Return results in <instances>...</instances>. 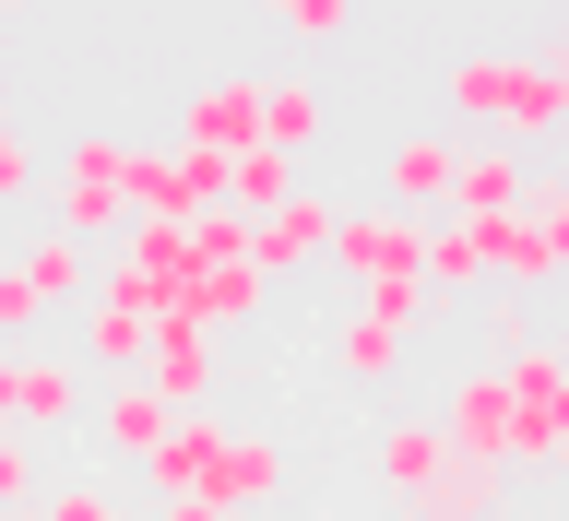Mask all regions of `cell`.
<instances>
[{"instance_id": "1f68e13d", "label": "cell", "mask_w": 569, "mask_h": 521, "mask_svg": "<svg viewBox=\"0 0 569 521\" xmlns=\"http://www.w3.org/2000/svg\"><path fill=\"white\" fill-rule=\"evenodd\" d=\"M154 521H226V510H213V498H167Z\"/></svg>"}, {"instance_id": "7c38bea8", "label": "cell", "mask_w": 569, "mask_h": 521, "mask_svg": "<svg viewBox=\"0 0 569 521\" xmlns=\"http://www.w3.org/2000/svg\"><path fill=\"white\" fill-rule=\"evenodd\" d=\"M332 226H345V202H320V190H297L284 213H261L249 226V261H261V284L309 273V261H332Z\"/></svg>"}, {"instance_id": "4fadbf2b", "label": "cell", "mask_w": 569, "mask_h": 521, "mask_svg": "<svg viewBox=\"0 0 569 521\" xmlns=\"http://www.w3.org/2000/svg\"><path fill=\"white\" fill-rule=\"evenodd\" d=\"M451 213H462V226H510V213H533V167L510 154V142H462Z\"/></svg>"}, {"instance_id": "44dd1931", "label": "cell", "mask_w": 569, "mask_h": 521, "mask_svg": "<svg viewBox=\"0 0 569 521\" xmlns=\"http://www.w3.org/2000/svg\"><path fill=\"white\" fill-rule=\"evenodd\" d=\"M487 284H510V297H522V284H569V261L546 249L533 213H510V226H487Z\"/></svg>"}, {"instance_id": "8fae6325", "label": "cell", "mask_w": 569, "mask_h": 521, "mask_svg": "<svg viewBox=\"0 0 569 521\" xmlns=\"http://www.w3.org/2000/svg\"><path fill=\"white\" fill-rule=\"evenodd\" d=\"M451 178H462V142L451 131H391V154H380V202L391 213L439 226V213H451Z\"/></svg>"}, {"instance_id": "d6986e66", "label": "cell", "mask_w": 569, "mask_h": 521, "mask_svg": "<svg viewBox=\"0 0 569 521\" xmlns=\"http://www.w3.org/2000/svg\"><path fill=\"white\" fill-rule=\"evenodd\" d=\"M83 415H96V439H107V451H119V462H154V451H167V403H154V391H142V380H107L96 391V403H83Z\"/></svg>"}, {"instance_id": "cb8c5ba5", "label": "cell", "mask_w": 569, "mask_h": 521, "mask_svg": "<svg viewBox=\"0 0 569 521\" xmlns=\"http://www.w3.org/2000/svg\"><path fill=\"white\" fill-rule=\"evenodd\" d=\"M427 284H487V226L439 213V226H427Z\"/></svg>"}, {"instance_id": "83f0119b", "label": "cell", "mask_w": 569, "mask_h": 521, "mask_svg": "<svg viewBox=\"0 0 569 521\" xmlns=\"http://www.w3.org/2000/svg\"><path fill=\"white\" fill-rule=\"evenodd\" d=\"M36 498H48V487H36V439H12V427H0V521L36 510Z\"/></svg>"}, {"instance_id": "e0dca14e", "label": "cell", "mask_w": 569, "mask_h": 521, "mask_svg": "<svg viewBox=\"0 0 569 521\" xmlns=\"http://www.w3.org/2000/svg\"><path fill=\"white\" fill-rule=\"evenodd\" d=\"M320 131H332V96H320L309 71H261V142L309 167V142H320Z\"/></svg>"}, {"instance_id": "9c48e42d", "label": "cell", "mask_w": 569, "mask_h": 521, "mask_svg": "<svg viewBox=\"0 0 569 521\" xmlns=\"http://www.w3.org/2000/svg\"><path fill=\"white\" fill-rule=\"evenodd\" d=\"M202 213H226V154H190V142L142 154V178H131V226H202Z\"/></svg>"}, {"instance_id": "30bf717a", "label": "cell", "mask_w": 569, "mask_h": 521, "mask_svg": "<svg viewBox=\"0 0 569 521\" xmlns=\"http://www.w3.org/2000/svg\"><path fill=\"white\" fill-rule=\"evenodd\" d=\"M439 439H451L462 462H498V474H510V380H498V355L439 380Z\"/></svg>"}, {"instance_id": "ffe728a7", "label": "cell", "mask_w": 569, "mask_h": 521, "mask_svg": "<svg viewBox=\"0 0 569 521\" xmlns=\"http://www.w3.org/2000/svg\"><path fill=\"white\" fill-rule=\"evenodd\" d=\"M261 309H273V284H261V261H213V273H190V320H202L213 344H226V332H249Z\"/></svg>"}, {"instance_id": "484cf974", "label": "cell", "mask_w": 569, "mask_h": 521, "mask_svg": "<svg viewBox=\"0 0 569 521\" xmlns=\"http://www.w3.org/2000/svg\"><path fill=\"white\" fill-rule=\"evenodd\" d=\"M36 320H48V297H36V273L12 261V249H0V344H24Z\"/></svg>"}, {"instance_id": "6da1fadb", "label": "cell", "mask_w": 569, "mask_h": 521, "mask_svg": "<svg viewBox=\"0 0 569 521\" xmlns=\"http://www.w3.org/2000/svg\"><path fill=\"white\" fill-rule=\"evenodd\" d=\"M439 107L451 119H475V131H498L510 154L522 142H546L569 119V96L533 71V48H462V60H439Z\"/></svg>"}, {"instance_id": "7402d4cb", "label": "cell", "mask_w": 569, "mask_h": 521, "mask_svg": "<svg viewBox=\"0 0 569 521\" xmlns=\"http://www.w3.org/2000/svg\"><path fill=\"white\" fill-rule=\"evenodd\" d=\"M12 261L36 273V297H48V309H60V297H96V249H83V238H60V226H36Z\"/></svg>"}, {"instance_id": "5bb4252c", "label": "cell", "mask_w": 569, "mask_h": 521, "mask_svg": "<svg viewBox=\"0 0 569 521\" xmlns=\"http://www.w3.org/2000/svg\"><path fill=\"white\" fill-rule=\"evenodd\" d=\"M142 355H154V309H131V297H83V344H71V368H96L107 380H142Z\"/></svg>"}, {"instance_id": "3957f363", "label": "cell", "mask_w": 569, "mask_h": 521, "mask_svg": "<svg viewBox=\"0 0 569 521\" xmlns=\"http://www.w3.org/2000/svg\"><path fill=\"white\" fill-rule=\"evenodd\" d=\"M510 380V462H569V344H510L498 355Z\"/></svg>"}, {"instance_id": "277c9868", "label": "cell", "mask_w": 569, "mask_h": 521, "mask_svg": "<svg viewBox=\"0 0 569 521\" xmlns=\"http://www.w3.org/2000/svg\"><path fill=\"white\" fill-rule=\"evenodd\" d=\"M332 273L356 284V297H391V284H427V226L391 202H356L345 226H332Z\"/></svg>"}, {"instance_id": "5b68a950", "label": "cell", "mask_w": 569, "mask_h": 521, "mask_svg": "<svg viewBox=\"0 0 569 521\" xmlns=\"http://www.w3.org/2000/svg\"><path fill=\"white\" fill-rule=\"evenodd\" d=\"M83 368L71 355H48V344H0V427L12 439H60V427H83Z\"/></svg>"}, {"instance_id": "4dcf8cb0", "label": "cell", "mask_w": 569, "mask_h": 521, "mask_svg": "<svg viewBox=\"0 0 569 521\" xmlns=\"http://www.w3.org/2000/svg\"><path fill=\"white\" fill-rule=\"evenodd\" d=\"M533 71H546V83H558V96H569V24L546 36V48H533Z\"/></svg>"}, {"instance_id": "f1b7e54d", "label": "cell", "mask_w": 569, "mask_h": 521, "mask_svg": "<svg viewBox=\"0 0 569 521\" xmlns=\"http://www.w3.org/2000/svg\"><path fill=\"white\" fill-rule=\"evenodd\" d=\"M284 36H297V48H332V36H356V12L345 0H284Z\"/></svg>"}, {"instance_id": "ba28073f", "label": "cell", "mask_w": 569, "mask_h": 521, "mask_svg": "<svg viewBox=\"0 0 569 521\" xmlns=\"http://www.w3.org/2000/svg\"><path fill=\"white\" fill-rule=\"evenodd\" d=\"M213 380H226V344H213L190 309L154 320V355H142V391L167 403V415H213Z\"/></svg>"}, {"instance_id": "4316f807", "label": "cell", "mask_w": 569, "mask_h": 521, "mask_svg": "<svg viewBox=\"0 0 569 521\" xmlns=\"http://www.w3.org/2000/svg\"><path fill=\"white\" fill-rule=\"evenodd\" d=\"M36 142H24V119H12V107H0V202H36Z\"/></svg>"}, {"instance_id": "ac0fdd59", "label": "cell", "mask_w": 569, "mask_h": 521, "mask_svg": "<svg viewBox=\"0 0 569 521\" xmlns=\"http://www.w3.org/2000/svg\"><path fill=\"white\" fill-rule=\"evenodd\" d=\"M226 439H238L226 415H178V427H167V451L142 462V487H154V510H167V498H202V474H213V451H226Z\"/></svg>"}, {"instance_id": "8992f818", "label": "cell", "mask_w": 569, "mask_h": 521, "mask_svg": "<svg viewBox=\"0 0 569 521\" xmlns=\"http://www.w3.org/2000/svg\"><path fill=\"white\" fill-rule=\"evenodd\" d=\"M416 320H427V284H391V297H356L332 320V368L345 380H391L403 355H416Z\"/></svg>"}, {"instance_id": "2e32d148", "label": "cell", "mask_w": 569, "mask_h": 521, "mask_svg": "<svg viewBox=\"0 0 569 521\" xmlns=\"http://www.w3.org/2000/svg\"><path fill=\"white\" fill-rule=\"evenodd\" d=\"M368 462H380V487L403 498V510H416V498L439 487V474H451V439H439V415H391L380 439H368Z\"/></svg>"}, {"instance_id": "603a6c76", "label": "cell", "mask_w": 569, "mask_h": 521, "mask_svg": "<svg viewBox=\"0 0 569 521\" xmlns=\"http://www.w3.org/2000/svg\"><path fill=\"white\" fill-rule=\"evenodd\" d=\"M416 521H498V462H462L451 451V474L416 498Z\"/></svg>"}, {"instance_id": "9a60e30c", "label": "cell", "mask_w": 569, "mask_h": 521, "mask_svg": "<svg viewBox=\"0 0 569 521\" xmlns=\"http://www.w3.org/2000/svg\"><path fill=\"white\" fill-rule=\"evenodd\" d=\"M284 474H297V462H284V439H249V427H238V439L213 451L202 498H213L226 521H249V510H273V498H284Z\"/></svg>"}, {"instance_id": "836d02e7", "label": "cell", "mask_w": 569, "mask_h": 521, "mask_svg": "<svg viewBox=\"0 0 569 521\" xmlns=\"http://www.w3.org/2000/svg\"><path fill=\"white\" fill-rule=\"evenodd\" d=\"M498 521H522V510H498Z\"/></svg>"}, {"instance_id": "7a4b0ae2", "label": "cell", "mask_w": 569, "mask_h": 521, "mask_svg": "<svg viewBox=\"0 0 569 521\" xmlns=\"http://www.w3.org/2000/svg\"><path fill=\"white\" fill-rule=\"evenodd\" d=\"M131 178H142V142L71 131L60 178H48V226H60V238H107V226H131Z\"/></svg>"}, {"instance_id": "52a82bcc", "label": "cell", "mask_w": 569, "mask_h": 521, "mask_svg": "<svg viewBox=\"0 0 569 521\" xmlns=\"http://www.w3.org/2000/svg\"><path fill=\"white\" fill-rule=\"evenodd\" d=\"M178 142L190 154H261V71H202L190 96H178Z\"/></svg>"}, {"instance_id": "f546056e", "label": "cell", "mask_w": 569, "mask_h": 521, "mask_svg": "<svg viewBox=\"0 0 569 521\" xmlns=\"http://www.w3.org/2000/svg\"><path fill=\"white\" fill-rule=\"evenodd\" d=\"M533 226H546V249L569 261V167H558V178H533Z\"/></svg>"}, {"instance_id": "d4e9b609", "label": "cell", "mask_w": 569, "mask_h": 521, "mask_svg": "<svg viewBox=\"0 0 569 521\" xmlns=\"http://www.w3.org/2000/svg\"><path fill=\"white\" fill-rule=\"evenodd\" d=\"M36 510H48V521H131V498L107 487V474H71V487H48Z\"/></svg>"}, {"instance_id": "d6a6232c", "label": "cell", "mask_w": 569, "mask_h": 521, "mask_svg": "<svg viewBox=\"0 0 569 521\" xmlns=\"http://www.w3.org/2000/svg\"><path fill=\"white\" fill-rule=\"evenodd\" d=\"M12 521H48V510H12Z\"/></svg>"}]
</instances>
